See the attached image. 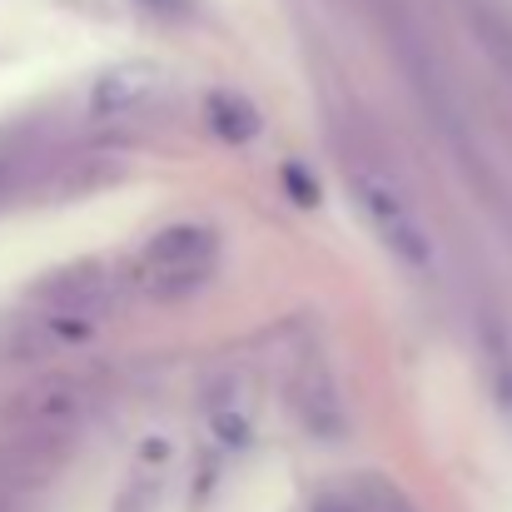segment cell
Returning a JSON list of instances; mask_svg holds the SVG:
<instances>
[{
    "label": "cell",
    "instance_id": "cell-7",
    "mask_svg": "<svg viewBox=\"0 0 512 512\" xmlns=\"http://www.w3.org/2000/svg\"><path fill=\"white\" fill-rule=\"evenodd\" d=\"M0 179H5V170H0Z\"/></svg>",
    "mask_w": 512,
    "mask_h": 512
},
{
    "label": "cell",
    "instance_id": "cell-5",
    "mask_svg": "<svg viewBox=\"0 0 512 512\" xmlns=\"http://www.w3.org/2000/svg\"><path fill=\"white\" fill-rule=\"evenodd\" d=\"M309 184H314V179H309L304 170H284V189H294V194H299L304 204H314V199H319V194H314Z\"/></svg>",
    "mask_w": 512,
    "mask_h": 512
},
{
    "label": "cell",
    "instance_id": "cell-2",
    "mask_svg": "<svg viewBox=\"0 0 512 512\" xmlns=\"http://www.w3.org/2000/svg\"><path fill=\"white\" fill-rule=\"evenodd\" d=\"M353 199H358V209L368 214L373 234L383 239V249H388L398 264H408V269H428V264H433L428 234L418 229L413 209L403 204V194H398L383 174L353 170Z\"/></svg>",
    "mask_w": 512,
    "mask_h": 512
},
{
    "label": "cell",
    "instance_id": "cell-1",
    "mask_svg": "<svg viewBox=\"0 0 512 512\" xmlns=\"http://www.w3.org/2000/svg\"><path fill=\"white\" fill-rule=\"evenodd\" d=\"M209 269H214V229L204 224H174L165 234H155L140 259V279L155 299H179L199 289Z\"/></svg>",
    "mask_w": 512,
    "mask_h": 512
},
{
    "label": "cell",
    "instance_id": "cell-6",
    "mask_svg": "<svg viewBox=\"0 0 512 512\" xmlns=\"http://www.w3.org/2000/svg\"><path fill=\"white\" fill-rule=\"evenodd\" d=\"M150 5H155V10H160V15H170V10H179V5H184V0H150Z\"/></svg>",
    "mask_w": 512,
    "mask_h": 512
},
{
    "label": "cell",
    "instance_id": "cell-3",
    "mask_svg": "<svg viewBox=\"0 0 512 512\" xmlns=\"http://www.w3.org/2000/svg\"><path fill=\"white\" fill-rule=\"evenodd\" d=\"M204 120H209V130H214L224 145H244V140H254V130H259L254 105L239 100V95H209V100H204Z\"/></svg>",
    "mask_w": 512,
    "mask_h": 512
},
{
    "label": "cell",
    "instance_id": "cell-4",
    "mask_svg": "<svg viewBox=\"0 0 512 512\" xmlns=\"http://www.w3.org/2000/svg\"><path fill=\"white\" fill-rule=\"evenodd\" d=\"M478 35H483V45H488V50L498 55L503 75L512 80V30L503 25V20H488V15H483V20H478Z\"/></svg>",
    "mask_w": 512,
    "mask_h": 512
}]
</instances>
